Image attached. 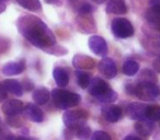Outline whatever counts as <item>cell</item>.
Wrapping results in <instances>:
<instances>
[{"label": "cell", "instance_id": "6da1fadb", "mask_svg": "<svg viewBox=\"0 0 160 140\" xmlns=\"http://www.w3.org/2000/svg\"><path fill=\"white\" fill-rule=\"evenodd\" d=\"M19 32L32 45L45 51L56 44V37L46 24L34 16H22L17 21Z\"/></svg>", "mask_w": 160, "mask_h": 140}, {"label": "cell", "instance_id": "7a4b0ae2", "mask_svg": "<svg viewBox=\"0 0 160 140\" xmlns=\"http://www.w3.org/2000/svg\"><path fill=\"white\" fill-rule=\"evenodd\" d=\"M88 88H89V93L103 103H112L118 100V93L113 91L110 85L99 77L91 79Z\"/></svg>", "mask_w": 160, "mask_h": 140}, {"label": "cell", "instance_id": "3957f363", "mask_svg": "<svg viewBox=\"0 0 160 140\" xmlns=\"http://www.w3.org/2000/svg\"><path fill=\"white\" fill-rule=\"evenodd\" d=\"M52 99H53L54 105L60 109H68L75 105H78L81 101L79 94L62 89L53 90L52 91Z\"/></svg>", "mask_w": 160, "mask_h": 140}, {"label": "cell", "instance_id": "277c9868", "mask_svg": "<svg viewBox=\"0 0 160 140\" xmlns=\"http://www.w3.org/2000/svg\"><path fill=\"white\" fill-rule=\"evenodd\" d=\"M88 112L85 109H73L66 111L62 115V122L68 129H77L82 125H86L88 119Z\"/></svg>", "mask_w": 160, "mask_h": 140}, {"label": "cell", "instance_id": "5b68a950", "mask_svg": "<svg viewBox=\"0 0 160 140\" xmlns=\"http://www.w3.org/2000/svg\"><path fill=\"white\" fill-rule=\"evenodd\" d=\"M112 33L118 38H128L134 35V27L127 19L116 18L111 23Z\"/></svg>", "mask_w": 160, "mask_h": 140}, {"label": "cell", "instance_id": "8992f818", "mask_svg": "<svg viewBox=\"0 0 160 140\" xmlns=\"http://www.w3.org/2000/svg\"><path fill=\"white\" fill-rule=\"evenodd\" d=\"M158 94H159V90L157 85L151 81H142L136 85L135 95L142 101H147V102L153 101L157 99Z\"/></svg>", "mask_w": 160, "mask_h": 140}, {"label": "cell", "instance_id": "52a82bcc", "mask_svg": "<svg viewBox=\"0 0 160 140\" xmlns=\"http://www.w3.org/2000/svg\"><path fill=\"white\" fill-rule=\"evenodd\" d=\"M89 48L92 53L98 56H104L108 53V44L105 40L101 36L93 35L89 38Z\"/></svg>", "mask_w": 160, "mask_h": 140}, {"label": "cell", "instance_id": "ba28073f", "mask_svg": "<svg viewBox=\"0 0 160 140\" xmlns=\"http://www.w3.org/2000/svg\"><path fill=\"white\" fill-rule=\"evenodd\" d=\"M99 71L105 76L107 78H114L118 74V68H116L115 62L113 61V59L111 58H103L102 60H100L98 65Z\"/></svg>", "mask_w": 160, "mask_h": 140}, {"label": "cell", "instance_id": "9c48e42d", "mask_svg": "<svg viewBox=\"0 0 160 140\" xmlns=\"http://www.w3.org/2000/svg\"><path fill=\"white\" fill-rule=\"evenodd\" d=\"M23 109H24L23 103L21 102L20 100H16V99L8 100L7 102H5L2 105V112L7 116L19 115V114L23 113Z\"/></svg>", "mask_w": 160, "mask_h": 140}, {"label": "cell", "instance_id": "30bf717a", "mask_svg": "<svg viewBox=\"0 0 160 140\" xmlns=\"http://www.w3.org/2000/svg\"><path fill=\"white\" fill-rule=\"evenodd\" d=\"M72 65L78 70H90L96 66V60L87 55H76L72 58Z\"/></svg>", "mask_w": 160, "mask_h": 140}, {"label": "cell", "instance_id": "8fae6325", "mask_svg": "<svg viewBox=\"0 0 160 140\" xmlns=\"http://www.w3.org/2000/svg\"><path fill=\"white\" fill-rule=\"evenodd\" d=\"M23 114H24L25 117L31 119L32 122L42 123L44 120V114H43L42 109L38 105L32 104V103L25 105L24 109H23Z\"/></svg>", "mask_w": 160, "mask_h": 140}, {"label": "cell", "instance_id": "7c38bea8", "mask_svg": "<svg viewBox=\"0 0 160 140\" xmlns=\"http://www.w3.org/2000/svg\"><path fill=\"white\" fill-rule=\"evenodd\" d=\"M146 106L142 103H131V104L127 106L126 113L131 119L133 120H140L145 118V111H146Z\"/></svg>", "mask_w": 160, "mask_h": 140}, {"label": "cell", "instance_id": "4fadbf2b", "mask_svg": "<svg viewBox=\"0 0 160 140\" xmlns=\"http://www.w3.org/2000/svg\"><path fill=\"white\" fill-rule=\"evenodd\" d=\"M1 70H2V74L5 76H18L25 70V61L20 60L17 62H8V64L3 65Z\"/></svg>", "mask_w": 160, "mask_h": 140}, {"label": "cell", "instance_id": "5bb4252c", "mask_svg": "<svg viewBox=\"0 0 160 140\" xmlns=\"http://www.w3.org/2000/svg\"><path fill=\"white\" fill-rule=\"evenodd\" d=\"M103 117L110 123H115L122 117V109L115 105H107L102 109Z\"/></svg>", "mask_w": 160, "mask_h": 140}, {"label": "cell", "instance_id": "9a60e30c", "mask_svg": "<svg viewBox=\"0 0 160 140\" xmlns=\"http://www.w3.org/2000/svg\"><path fill=\"white\" fill-rule=\"evenodd\" d=\"M107 11L113 14H125L127 12V7L123 0H109Z\"/></svg>", "mask_w": 160, "mask_h": 140}, {"label": "cell", "instance_id": "2e32d148", "mask_svg": "<svg viewBox=\"0 0 160 140\" xmlns=\"http://www.w3.org/2000/svg\"><path fill=\"white\" fill-rule=\"evenodd\" d=\"M135 130L137 131L139 135L144 136V137H147L149 136L153 130V123L151 120L148 119H140L137 120V123H135V126H134Z\"/></svg>", "mask_w": 160, "mask_h": 140}, {"label": "cell", "instance_id": "e0dca14e", "mask_svg": "<svg viewBox=\"0 0 160 140\" xmlns=\"http://www.w3.org/2000/svg\"><path fill=\"white\" fill-rule=\"evenodd\" d=\"M53 77L56 84L59 88H65L69 82V76L67 71L62 67H56L53 71Z\"/></svg>", "mask_w": 160, "mask_h": 140}, {"label": "cell", "instance_id": "ac0fdd59", "mask_svg": "<svg viewBox=\"0 0 160 140\" xmlns=\"http://www.w3.org/2000/svg\"><path fill=\"white\" fill-rule=\"evenodd\" d=\"M32 98H33L34 102L38 105H44L48 102L49 98H51V93H49V91L46 88L41 87L34 90L33 96H32Z\"/></svg>", "mask_w": 160, "mask_h": 140}, {"label": "cell", "instance_id": "d6986e66", "mask_svg": "<svg viewBox=\"0 0 160 140\" xmlns=\"http://www.w3.org/2000/svg\"><path fill=\"white\" fill-rule=\"evenodd\" d=\"M3 87L6 88L8 92L10 93L14 94L17 96H21L23 93V88H22V84H21L19 81L17 80H13V79H7L2 82Z\"/></svg>", "mask_w": 160, "mask_h": 140}, {"label": "cell", "instance_id": "ffe728a7", "mask_svg": "<svg viewBox=\"0 0 160 140\" xmlns=\"http://www.w3.org/2000/svg\"><path fill=\"white\" fill-rule=\"evenodd\" d=\"M139 70V65L137 61L133 59H127L126 61H124L123 64V72H124L126 76H135L136 74Z\"/></svg>", "mask_w": 160, "mask_h": 140}, {"label": "cell", "instance_id": "44dd1931", "mask_svg": "<svg viewBox=\"0 0 160 140\" xmlns=\"http://www.w3.org/2000/svg\"><path fill=\"white\" fill-rule=\"evenodd\" d=\"M16 1L21 7L29 10V11L38 12L42 9V5H41L40 0H16Z\"/></svg>", "mask_w": 160, "mask_h": 140}, {"label": "cell", "instance_id": "7402d4cb", "mask_svg": "<svg viewBox=\"0 0 160 140\" xmlns=\"http://www.w3.org/2000/svg\"><path fill=\"white\" fill-rule=\"evenodd\" d=\"M145 117L148 120L155 122L160 119V106L159 105H148L145 111Z\"/></svg>", "mask_w": 160, "mask_h": 140}, {"label": "cell", "instance_id": "603a6c76", "mask_svg": "<svg viewBox=\"0 0 160 140\" xmlns=\"http://www.w3.org/2000/svg\"><path fill=\"white\" fill-rule=\"evenodd\" d=\"M76 76H77V82L81 89H87L89 87L90 81H91V76L88 72H85L82 70H78L76 72Z\"/></svg>", "mask_w": 160, "mask_h": 140}, {"label": "cell", "instance_id": "cb8c5ba5", "mask_svg": "<svg viewBox=\"0 0 160 140\" xmlns=\"http://www.w3.org/2000/svg\"><path fill=\"white\" fill-rule=\"evenodd\" d=\"M76 135L80 140H89L91 138V128L87 125H82L76 129Z\"/></svg>", "mask_w": 160, "mask_h": 140}, {"label": "cell", "instance_id": "d4e9b609", "mask_svg": "<svg viewBox=\"0 0 160 140\" xmlns=\"http://www.w3.org/2000/svg\"><path fill=\"white\" fill-rule=\"evenodd\" d=\"M45 51L48 54H51V55H55V56H64L67 54V49L65 48V47L60 46V45H53V46L48 47V48L45 49Z\"/></svg>", "mask_w": 160, "mask_h": 140}, {"label": "cell", "instance_id": "484cf974", "mask_svg": "<svg viewBox=\"0 0 160 140\" xmlns=\"http://www.w3.org/2000/svg\"><path fill=\"white\" fill-rule=\"evenodd\" d=\"M91 140H112V138L105 131L98 130V131H94L91 135Z\"/></svg>", "mask_w": 160, "mask_h": 140}, {"label": "cell", "instance_id": "4316f807", "mask_svg": "<svg viewBox=\"0 0 160 140\" xmlns=\"http://www.w3.org/2000/svg\"><path fill=\"white\" fill-rule=\"evenodd\" d=\"M10 47V41L6 37L0 36V54H3L9 49Z\"/></svg>", "mask_w": 160, "mask_h": 140}, {"label": "cell", "instance_id": "83f0119b", "mask_svg": "<svg viewBox=\"0 0 160 140\" xmlns=\"http://www.w3.org/2000/svg\"><path fill=\"white\" fill-rule=\"evenodd\" d=\"M7 122H8V124L12 127H20L21 125H22L21 124V120L19 119L18 115L17 116H8Z\"/></svg>", "mask_w": 160, "mask_h": 140}, {"label": "cell", "instance_id": "f1b7e54d", "mask_svg": "<svg viewBox=\"0 0 160 140\" xmlns=\"http://www.w3.org/2000/svg\"><path fill=\"white\" fill-rule=\"evenodd\" d=\"M92 11H93V8H92V6L89 5V3H85V5L81 6L79 9L80 14H90Z\"/></svg>", "mask_w": 160, "mask_h": 140}, {"label": "cell", "instance_id": "f546056e", "mask_svg": "<svg viewBox=\"0 0 160 140\" xmlns=\"http://www.w3.org/2000/svg\"><path fill=\"white\" fill-rule=\"evenodd\" d=\"M8 98V91L3 87L2 83H0V102H3Z\"/></svg>", "mask_w": 160, "mask_h": 140}, {"label": "cell", "instance_id": "4dcf8cb0", "mask_svg": "<svg viewBox=\"0 0 160 140\" xmlns=\"http://www.w3.org/2000/svg\"><path fill=\"white\" fill-rule=\"evenodd\" d=\"M22 88L25 91H30V90L33 89V84H32L29 80H24V82H23V84H22Z\"/></svg>", "mask_w": 160, "mask_h": 140}, {"label": "cell", "instance_id": "1f68e13d", "mask_svg": "<svg viewBox=\"0 0 160 140\" xmlns=\"http://www.w3.org/2000/svg\"><path fill=\"white\" fill-rule=\"evenodd\" d=\"M136 85L135 84H127L126 85V92L129 94H135Z\"/></svg>", "mask_w": 160, "mask_h": 140}, {"label": "cell", "instance_id": "d6a6232c", "mask_svg": "<svg viewBox=\"0 0 160 140\" xmlns=\"http://www.w3.org/2000/svg\"><path fill=\"white\" fill-rule=\"evenodd\" d=\"M123 140H142V138L139 137H136V136H133V135H129V136H126Z\"/></svg>", "mask_w": 160, "mask_h": 140}, {"label": "cell", "instance_id": "836d02e7", "mask_svg": "<svg viewBox=\"0 0 160 140\" xmlns=\"http://www.w3.org/2000/svg\"><path fill=\"white\" fill-rule=\"evenodd\" d=\"M149 6H156V7H160V0H150V1H149Z\"/></svg>", "mask_w": 160, "mask_h": 140}, {"label": "cell", "instance_id": "e575fe53", "mask_svg": "<svg viewBox=\"0 0 160 140\" xmlns=\"http://www.w3.org/2000/svg\"><path fill=\"white\" fill-rule=\"evenodd\" d=\"M11 140H35V139H29V138H25V137H13Z\"/></svg>", "mask_w": 160, "mask_h": 140}, {"label": "cell", "instance_id": "d590c367", "mask_svg": "<svg viewBox=\"0 0 160 140\" xmlns=\"http://www.w3.org/2000/svg\"><path fill=\"white\" fill-rule=\"evenodd\" d=\"M6 8H7V7H6L5 3H1V2H0V13H2V12L6 10Z\"/></svg>", "mask_w": 160, "mask_h": 140}, {"label": "cell", "instance_id": "8d00e7d4", "mask_svg": "<svg viewBox=\"0 0 160 140\" xmlns=\"http://www.w3.org/2000/svg\"><path fill=\"white\" fill-rule=\"evenodd\" d=\"M46 3H49V5H52V3H56L57 2V0H44Z\"/></svg>", "mask_w": 160, "mask_h": 140}, {"label": "cell", "instance_id": "74e56055", "mask_svg": "<svg viewBox=\"0 0 160 140\" xmlns=\"http://www.w3.org/2000/svg\"><path fill=\"white\" fill-rule=\"evenodd\" d=\"M92 1H94L96 3H104L107 0H92Z\"/></svg>", "mask_w": 160, "mask_h": 140}, {"label": "cell", "instance_id": "f35d334b", "mask_svg": "<svg viewBox=\"0 0 160 140\" xmlns=\"http://www.w3.org/2000/svg\"><path fill=\"white\" fill-rule=\"evenodd\" d=\"M13 138V136H7V137L2 138V140H11Z\"/></svg>", "mask_w": 160, "mask_h": 140}, {"label": "cell", "instance_id": "ab89813d", "mask_svg": "<svg viewBox=\"0 0 160 140\" xmlns=\"http://www.w3.org/2000/svg\"><path fill=\"white\" fill-rule=\"evenodd\" d=\"M6 1H9V0H0V2H1V3H5Z\"/></svg>", "mask_w": 160, "mask_h": 140}, {"label": "cell", "instance_id": "60d3db41", "mask_svg": "<svg viewBox=\"0 0 160 140\" xmlns=\"http://www.w3.org/2000/svg\"><path fill=\"white\" fill-rule=\"evenodd\" d=\"M158 61H159V62H160V56H159V59H158Z\"/></svg>", "mask_w": 160, "mask_h": 140}]
</instances>
